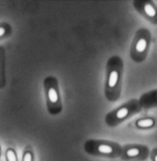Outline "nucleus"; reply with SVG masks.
I'll return each instance as SVG.
<instances>
[{
	"mask_svg": "<svg viewBox=\"0 0 157 161\" xmlns=\"http://www.w3.org/2000/svg\"><path fill=\"white\" fill-rule=\"evenodd\" d=\"M151 46V32L145 28L139 29L134 36L130 55L135 63L143 62L149 53Z\"/></svg>",
	"mask_w": 157,
	"mask_h": 161,
	"instance_id": "nucleus-4",
	"label": "nucleus"
},
{
	"mask_svg": "<svg viewBox=\"0 0 157 161\" xmlns=\"http://www.w3.org/2000/svg\"><path fill=\"white\" fill-rule=\"evenodd\" d=\"M150 158L152 161H157V147H155L150 152Z\"/></svg>",
	"mask_w": 157,
	"mask_h": 161,
	"instance_id": "nucleus-11",
	"label": "nucleus"
},
{
	"mask_svg": "<svg viewBox=\"0 0 157 161\" xmlns=\"http://www.w3.org/2000/svg\"><path fill=\"white\" fill-rule=\"evenodd\" d=\"M85 149L87 154L106 159L119 158L122 147L113 141L93 139L88 140L85 145Z\"/></svg>",
	"mask_w": 157,
	"mask_h": 161,
	"instance_id": "nucleus-2",
	"label": "nucleus"
},
{
	"mask_svg": "<svg viewBox=\"0 0 157 161\" xmlns=\"http://www.w3.org/2000/svg\"><path fill=\"white\" fill-rule=\"evenodd\" d=\"M123 78V61L118 56H111L106 65L105 97L109 102L117 101L121 95Z\"/></svg>",
	"mask_w": 157,
	"mask_h": 161,
	"instance_id": "nucleus-1",
	"label": "nucleus"
},
{
	"mask_svg": "<svg viewBox=\"0 0 157 161\" xmlns=\"http://www.w3.org/2000/svg\"><path fill=\"white\" fill-rule=\"evenodd\" d=\"M143 109L141 101L137 99H132L126 103L122 104L121 106L117 108L116 109L108 112L106 115L105 118V122L107 125L110 127H115L130 117L133 116L134 114H137L140 112Z\"/></svg>",
	"mask_w": 157,
	"mask_h": 161,
	"instance_id": "nucleus-3",
	"label": "nucleus"
},
{
	"mask_svg": "<svg viewBox=\"0 0 157 161\" xmlns=\"http://www.w3.org/2000/svg\"><path fill=\"white\" fill-rule=\"evenodd\" d=\"M6 158L8 161H17V157L13 150H8L6 152Z\"/></svg>",
	"mask_w": 157,
	"mask_h": 161,
	"instance_id": "nucleus-10",
	"label": "nucleus"
},
{
	"mask_svg": "<svg viewBox=\"0 0 157 161\" xmlns=\"http://www.w3.org/2000/svg\"><path fill=\"white\" fill-rule=\"evenodd\" d=\"M155 125V119L153 117H145L138 119L135 122V126L139 129H149Z\"/></svg>",
	"mask_w": 157,
	"mask_h": 161,
	"instance_id": "nucleus-8",
	"label": "nucleus"
},
{
	"mask_svg": "<svg viewBox=\"0 0 157 161\" xmlns=\"http://www.w3.org/2000/svg\"><path fill=\"white\" fill-rule=\"evenodd\" d=\"M23 161H32V157H31V154L30 152H27L24 156V159Z\"/></svg>",
	"mask_w": 157,
	"mask_h": 161,
	"instance_id": "nucleus-12",
	"label": "nucleus"
},
{
	"mask_svg": "<svg viewBox=\"0 0 157 161\" xmlns=\"http://www.w3.org/2000/svg\"><path fill=\"white\" fill-rule=\"evenodd\" d=\"M5 33V29L4 28H0V36H2Z\"/></svg>",
	"mask_w": 157,
	"mask_h": 161,
	"instance_id": "nucleus-13",
	"label": "nucleus"
},
{
	"mask_svg": "<svg viewBox=\"0 0 157 161\" xmlns=\"http://www.w3.org/2000/svg\"><path fill=\"white\" fill-rule=\"evenodd\" d=\"M134 8L148 21L157 25V5L151 0L133 1Z\"/></svg>",
	"mask_w": 157,
	"mask_h": 161,
	"instance_id": "nucleus-6",
	"label": "nucleus"
},
{
	"mask_svg": "<svg viewBox=\"0 0 157 161\" xmlns=\"http://www.w3.org/2000/svg\"><path fill=\"white\" fill-rule=\"evenodd\" d=\"M141 103H142L143 108L157 106V90L146 93L145 95H143L141 100Z\"/></svg>",
	"mask_w": 157,
	"mask_h": 161,
	"instance_id": "nucleus-7",
	"label": "nucleus"
},
{
	"mask_svg": "<svg viewBox=\"0 0 157 161\" xmlns=\"http://www.w3.org/2000/svg\"><path fill=\"white\" fill-rule=\"evenodd\" d=\"M48 97H49V100L52 103H55L58 101V94H57V91L54 88H51L49 89V92H48Z\"/></svg>",
	"mask_w": 157,
	"mask_h": 161,
	"instance_id": "nucleus-9",
	"label": "nucleus"
},
{
	"mask_svg": "<svg viewBox=\"0 0 157 161\" xmlns=\"http://www.w3.org/2000/svg\"><path fill=\"white\" fill-rule=\"evenodd\" d=\"M150 157L148 147L139 144H129L122 147L119 159L124 161H144Z\"/></svg>",
	"mask_w": 157,
	"mask_h": 161,
	"instance_id": "nucleus-5",
	"label": "nucleus"
}]
</instances>
